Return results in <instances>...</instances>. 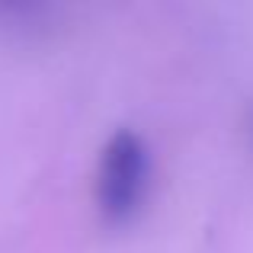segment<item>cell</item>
Wrapping results in <instances>:
<instances>
[{
    "mask_svg": "<svg viewBox=\"0 0 253 253\" xmlns=\"http://www.w3.org/2000/svg\"><path fill=\"white\" fill-rule=\"evenodd\" d=\"M151 157L138 131L122 128L106 141L96 170V205L106 221L119 224L138 211L148 189Z\"/></svg>",
    "mask_w": 253,
    "mask_h": 253,
    "instance_id": "cell-1",
    "label": "cell"
}]
</instances>
